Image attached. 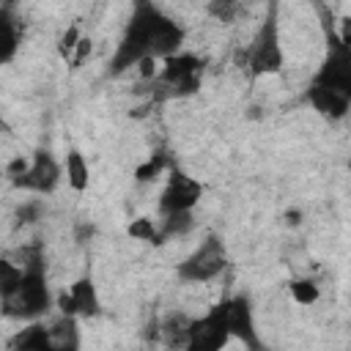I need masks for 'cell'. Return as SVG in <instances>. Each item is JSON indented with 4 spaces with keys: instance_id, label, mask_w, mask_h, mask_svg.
Instances as JSON below:
<instances>
[{
    "instance_id": "cell-10",
    "label": "cell",
    "mask_w": 351,
    "mask_h": 351,
    "mask_svg": "<svg viewBox=\"0 0 351 351\" xmlns=\"http://www.w3.org/2000/svg\"><path fill=\"white\" fill-rule=\"evenodd\" d=\"M307 101L313 104L315 112H321L329 121L346 118L348 115V107H351V96L337 93L332 88H324V85H315V82H310V88H307Z\"/></svg>"
},
{
    "instance_id": "cell-15",
    "label": "cell",
    "mask_w": 351,
    "mask_h": 351,
    "mask_svg": "<svg viewBox=\"0 0 351 351\" xmlns=\"http://www.w3.org/2000/svg\"><path fill=\"white\" fill-rule=\"evenodd\" d=\"M49 337H52V348H77V321L74 315H63L49 326Z\"/></svg>"
},
{
    "instance_id": "cell-23",
    "label": "cell",
    "mask_w": 351,
    "mask_h": 351,
    "mask_svg": "<svg viewBox=\"0 0 351 351\" xmlns=\"http://www.w3.org/2000/svg\"><path fill=\"white\" fill-rule=\"evenodd\" d=\"M80 38H82L80 22H71V25L66 27V33L60 36V41H58V55H60L63 60H71V52H74V47L80 44Z\"/></svg>"
},
{
    "instance_id": "cell-11",
    "label": "cell",
    "mask_w": 351,
    "mask_h": 351,
    "mask_svg": "<svg viewBox=\"0 0 351 351\" xmlns=\"http://www.w3.org/2000/svg\"><path fill=\"white\" fill-rule=\"evenodd\" d=\"M69 296H71V304H74V315L96 318L101 313V299H99V291H96L90 277L74 280L71 288H69Z\"/></svg>"
},
{
    "instance_id": "cell-27",
    "label": "cell",
    "mask_w": 351,
    "mask_h": 351,
    "mask_svg": "<svg viewBox=\"0 0 351 351\" xmlns=\"http://www.w3.org/2000/svg\"><path fill=\"white\" fill-rule=\"evenodd\" d=\"M14 129H11V123L5 121V118H0V134H11Z\"/></svg>"
},
{
    "instance_id": "cell-26",
    "label": "cell",
    "mask_w": 351,
    "mask_h": 351,
    "mask_svg": "<svg viewBox=\"0 0 351 351\" xmlns=\"http://www.w3.org/2000/svg\"><path fill=\"white\" fill-rule=\"evenodd\" d=\"M38 211H41V206H38V203H25V206L16 211V217H19V222H36Z\"/></svg>"
},
{
    "instance_id": "cell-7",
    "label": "cell",
    "mask_w": 351,
    "mask_h": 351,
    "mask_svg": "<svg viewBox=\"0 0 351 351\" xmlns=\"http://www.w3.org/2000/svg\"><path fill=\"white\" fill-rule=\"evenodd\" d=\"M228 340H230V335H228V326H225L222 304H214L206 315L189 321L186 348H195V351H217V348H225Z\"/></svg>"
},
{
    "instance_id": "cell-20",
    "label": "cell",
    "mask_w": 351,
    "mask_h": 351,
    "mask_svg": "<svg viewBox=\"0 0 351 351\" xmlns=\"http://www.w3.org/2000/svg\"><path fill=\"white\" fill-rule=\"evenodd\" d=\"M170 165V159L165 156V154H154V156H148L143 165H137L134 167V178L140 181V184H145V181H154L156 176H162V170Z\"/></svg>"
},
{
    "instance_id": "cell-9",
    "label": "cell",
    "mask_w": 351,
    "mask_h": 351,
    "mask_svg": "<svg viewBox=\"0 0 351 351\" xmlns=\"http://www.w3.org/2000/svg\"><path fill=\"white\" fill-rule=\"evenodd\" d=\"M219 304H222V315H225L228 335L236 337V340H239L241 346H247V348H261L250 299H247V296H233V299H225V302H219Z\"/></svg>"
},
{
    "instance_id": "cell-3",
    "label": "cell",
    "mask_w": 351,
    "mask_h": 351,
    "mask_svg": "<svg viewBox=\"0 0 351 351\" xmlns=\"http://www.w3.org/2000/svg\"><path fill=\"white\" fill-rule=\"evenodd\" d=\"M282 63H285V55L280 44V25H277V11L271 5L247 49V69H250V77L258 80V77L282 71Z\"/></svg>"
},
{
    "instance_id": "cell-13",
    "label": "cell",
    "mask_w": 351,
    "mask_h": 351,
    "mask_svg": "<svg viewBox=\"0 0 351 351\" xmlns=\"http://www.w3.org/2000/svg\"><path fill=\"white\" fill-rule=\"evenodd\" d=\"M63 176H66V184L74 192H85L88 189V184H90V167H88V159L82 156V151L69 148V154L63 159Z\"/></svg>"
},
{
    "instance_id": "cell-5",
    "label": "cell",
    "mask_w": 351,
    "mask_h": 351,
    "mask_svg": "<svg viewBox=\"0 0 351 351\" xmlns=\"http://www.w3.org/2000/svg\"><path fill=\"white\" fill-rule=\"evenodd\" d=\"M200 71H203V60L197 55L176 52V55L165 58L162 69L156 71V80L170 85L176 90V96H189V93H197V88H200Z\"/></svg>"
},
{
    "instance_id": "cell-21",
    "label": "cell",
    "mask_w": 351,
    "mask_h": 351,
    "mask_svg": "<svg viewBox=\"0 0 351 351\" xmlns=\"http://www.w3.org/2000/svg\"><path fill=\"white\" fill-rule=\"evenodd\" d=\"M288 291H291V296H293L299 304H315L318 296H321L318 285H315L313 280H307V277H302V280H291V282H288Z\"/></svg>"
},
{
    "instance_id": "cell-18",
    "label": "cell",
    "mask_w": 351,
    "mask_h": 351,
    "mask_svg": "<svg viewBox=\"0 0 351 351\" xmlns=\"http://www.w3.org/2000/svg\"><path fill=\"white\" fill-rule=\"evenodd\" d=\"M206 11H208V16L219 19L222 25H230V22L239 19L241 3H239V0H208V3H206Z\"/></svg>"
},
{
    "instance_id": "cell-6",
    "label": "cell",
    "mask_w": 351,
    "mask_h": 351,
    "mask_svg": "<svg viewBox=\"0 0 351 351\" xmlns=\"http://www.w3.org/2000/svg\"><path fill=\"white\" fill-rule=\"evenodd\" d=\"M63 178V165L49 154V151H36L27 170L16 178H11V184L16 189L25 192H36V195H49Z\"/></svg>"
},
{
    "instance_id": "cell-16",
    "label": "cell",
    "mask_w": 351,
    "mask_h": 351,
    "mask_svg": "<svg viewBox=\"0 0 351 351\" xmlns=\"http://www.w3.org/2000/svg\"><path fill=\"white\" fill-rule=\"evenodd\" d=\"M192 225H195L192 211H170V214H165V219L159 225V241H165L167 236H184Z\"/></svg>"
},
{
    "instance_id": "cell-14",
    "label": "cell",
    "mask_w": 351,
    "mask_h": 351,
    "mask_svg": "<svg viewBox=\"0 0 351 351\" xmlns=\"http://www.w3.org/2000/svg\"><path fill=\"white\" fill-rule=\"evenodd\" d=\"M19 52V30H16V19L8 8H0V66L11 63Z\"/></svg>"
},
{
    "instance_id": "cell-1",
    "label": "cell",
    "mask_w": 351,
    "mask_h": 351,
    "mask_svg": "<svg viewBox=\"0 0 351 351\" xmlns=\"http://www.w3.org/2000/svg\"><path fill=\"white\" fill-rule=\"evenodd\" d=\"M181 44H184V27L176 19H170L154 0H134L121 44L110 60V71L121 74L137 66L143 58L165 60L181 52Z\"/></svg>"
},
{
    "instance_id": "cell-22",
    "label": "cell",
    "mask_w": 351,
    "mask_h": 351,
    "mask_svg": "<svg viewBox=\"0 0 351 351\" xmlns=\"http://www.w3.org/2000/svg\"><path fill=\"white\" fill-rule=\"evenodd\" d=\"M22 277V263H14L8 258H0V299L8 296Z\"/></svg>"
},
{
    "instance_id": "cell-17",
    "label": "cell",
    "mask_w": 351,
    "mask_h": 351,
    "mask_svg": "<svg viewBox=\"0 0 351 351\" xmlns=\"http://www.w3.org/2000/svg\"><path fill=\"white\" fill-rule=\"evenodd\" d=\"M186 335H189V318H184V315H170L162 324V337H165L167 346L186 348Z\"/></svg>"
},
{
    "instance_id": "cell-2",
    "label": "cell",
    "mask_w": 351,
    "mask_h": 351,
    "mask_svg": "<svg viewBox=\"0 0 351 351\" xmlns=\"http://www.w3.org/2000/svg\"><path fill=\"white\" fill-rule=\"evenodd\" d=\"M49 307H52V293H49V285H47L44 261L36 250L33 258H27V263H22V277H19L16 288L8 296L0 299V313L5 318L36 321Z\"/></svg>"
},
{
    "instance_id": "cell-24",
    "label": "cell",
    "mask_w": 351,
    "mask_h": 351,
    "mask_svg": "<svg viewBox=\"0 0 351 351\" xmlns=\"http://www.w3.org/2000/svg\"><path fill=\"white\" fill-rule=\"evenodd\" d=\"M90 55V38H80V44L74 47V52H71V69H80V63L85 60Z\"/></svg>"
},
{
    "instance_id": "cell-25",
    "label": "cell",
    "mask_w": 351,
    "mask_h": 351,
    "mask_svg": "<svg viewBox=\"0 0 351 351\" xmlns=\"http://www.w3.org/2000/svg\"><path fill=\"white\" fill-rule=\"evenodd\" d=\"M27 165H30V159H25V156H14V159L8 162V167H5L8 178H16V176H22V173L27 170Z\"/></svg>"
},
{
    "instance_id": "cell-4",
    "label": "cell",
    "mask_w": 351,
    "mask_h": 351,
    "mask_svg": "<svg viewBox=\"0 0 351 351\" xmlns=\"http://www.w3.org/2000/svg\"><path fill=\"white\" fill-rule=\"evenodd\" d=\"M225 266H228V250H225L222 239L206 236L200 241V247L178 263L176 277L184 282H208V280L219 277L225 271Z\"/></svg>"
},
{
    "instance_id": "cell-12",
    "label": "cell",
    "mask_w": 351,
    "mask_h": 351,
    "mask_svg": "<svg viewBox=\"0 0 351 351\" xmlns=\"http://www.w3.org/2000/svg\"><path fill=\"white\" fill-rule=\"evenodd\" d=\"M11 348H22V351H49L52 348V337H49V326L30 321L25 329H19L11 340H8Z\"/></svg>"
},
{
    "instance_id": "cell-8",
    "label": "cell",
    "mask_w": 351,
    "mask_h": 351,
    "mask_svg": "<svg viewBox=\"0 0 351 351\" xmlns=\"http://www.w3.org/2000/svg\"><path fill=\"white\" fill-rule=\"evenodd\" d=\"M203 195V184L192 176H186L184 170H170L167 181H165V189H162V197H159V208L162 214H170V211H192L197 206Z\"/></svg>"
},
{
    "instance_id": "cell-19",
    "label": "cell",
    "mask_w": 351,
    "mask_h": 351,
    "mask_svg": "<svg viewBox=\"0 0 351 351\" xmlns=\"http://www.w3.org/2000/svg\"><path fill=\"white\" fill-rule=\"evenodd\" d=\"M126 233H129L132 239H137V241L162 244V241H159V228H156V222H154L151 217H137V219H132L129 228H126Z\"/></svg>"
}]
</instances>
